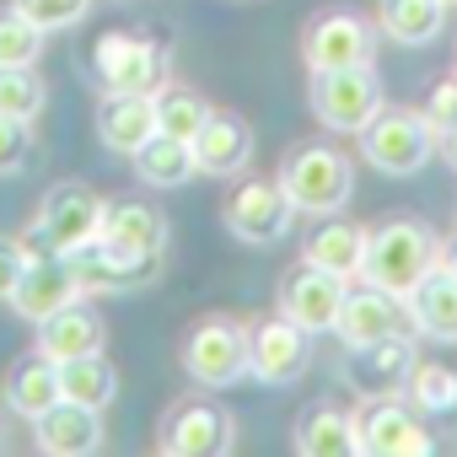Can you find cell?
<instances>
[{
  "label": "cell",
  "instance_id": "1",
  "mask_svg": "<svg viewBox=\"0 0 457 457\" xmlns=\"http://www.w3.org/2000/svg\"><path fill=\"white\" fill-rule=\"evenodd\" d=\"M430 270H441V243L425 220H387L382 232L366 237V264H361L366 286H382L409 302Z\"/></svg>",
  "mask_w": 457,
  "mask_h": 457
},
{
  "label": "cell",
  "instance_id": "2",
  "mask_svg": "<svg viewBox=\"0 0 457 457\" xmlns=\"http://www.w3.org/2000/svg\"><path fill=\"white\" fill-rule=\"evenodd\" d=\"M280 188H286V199H291L296 210H307V215H334V210L350 204L355 172H350V162H345L334 145H302V151L286 156Z\"/></svg>",
  "mask_w": 457,
  "mask_h": 457
},
{
  "label": "cell",
  "instance_id": "3",
  "mask_svg": "<svg viewBox=\"0 0 457 457\" xmlns=\"http://www.w3.org/2000/svg\"><path fill=\"white\" fill-rule=\"evenodd\" d=\"M312 113L323 129H339V135H361L377 113H382V81L371 76V65L361 71H312Z\"/></svg>",
  "mask_w": 457,
  "mask_h": 457
},
{
  "label": "cell",
  "instance_id": "4",
  "mask_svg": "<svg viewBox=\"0 0 457 457\" xmlns=\"http://www.w3.org/2000/svg\"><path fill=\"white\" fill-rule=\"evenodd\" d=\"M92 71H97V81L108 92H145V97H156L167 87L162 44L135 38V33H103L97 49H92Z\"/></svg>",
  "mask_w": 457,
  "mask_h": 457
},
{
  "label": "cell",
  "instance_id": "5",
  "mask_svg": "<svg viewBox=\"0 0 457 457\" xmlns=\"http://www.w3.org/2000/svg\"><path fill=\"white\" fill-rule=\"evenodd\" d=\"M436 129L425 124V119H414V113H377L366 129H361V151H366V162L377 167V172H387V178H409V172H420L430 156H436Z\"/></svg>",
  "mask_w": 457,
  "mask_h": 457
},
{
  "label": "cell",
  "instance_id": "6",
  "mask_svg": "<svg viewBox=\"0 0 457 457\" xmlns=\"http://www.w3.org/2000/svg\"><path fill=\"white\" fill-rule=\"evenodd\" d=\"M103 199L92 194V188H81V183H60V188H49V199H44V210H38V243L49 248V253H81L87 243H97V232H103Z\"/></svg>",
  "mask_w": 457,
  "mask_h": 457
},
{
  "label": "cell",
  "instance_id": "7",
  "mask_svg": "<svg viewBox=\"0 0 457 457\" xmlns=\"http://www.w3.org/2000/svg\"><path fill=\"white\" fill-rule=\"evenodd\" d=\"M183 371L199 382V387H232L248 377V334L226 318H210L188 334L183 345Z\"/></svg>",
  "mask_w": 457,
  "mask_h": 457
},
{
  "label": "cell",
  "instance_id": "8",
  "mask_svg": "<svg viewBox=\"0 0 457 457\" xmlns=\"http://www.w3.org/2000/svg\"><path fill=\"white\" fill-rule=\"evenodd\" d=\"M339 377H345V387L355 398H403V387L414 377V334L377 339V345H355Z\"/></svg>",
  "mask_w": 457,
  "mask_h": 457
},
{
  "label": "cell",
  "instance_id": "9",
  "mask_svg": "<svg viewBox=\"0 0 457 457\" xmlns=\"http://www.w3.org/2000/svg\"><path fill=\"white\" fill-rule=\"evenodd\" d=\"M334 334L355 350V345H377V339H398V334H414V312L403 296L382 291V286H361V291H345V307L334 318Z\"/></svg>",
  "mask_w": 457,
  "mask_h": 457
},
{
  "label": "cell",
  "instance_id": "10",
  "mask_svg": "<svg viewBox=\"0 0 457 457\" xmlns=\"http://www.w3.org/2000/svg\"><path fill=\"white\" fill-rule=\"evenodd\" d=\"M220 215H226V226H232V237L270 248V243H280L291 232L296 204L286 199L280 183H237L232 194H226V210Z\"/></svg>",
  "mask_w": 457,
  "mask_h": 457
},
{
  "label": "cell",
  "instance_id": "11",
  "mask_svg": "<svg viewBox=\"0 0 457 457\" xmlns=\"http://www.w3.org/2000/svg\"><path fill=\"white\" fill-rule=\"evenodd\" d=\"M307 328L291 323L286 312L280 318H264L248 328V377H259L264 387H286L307 371Z\"/></svg>",
  "mask_w": 457,
  "mask_h": 457
},
{
  "label": "cell",
  "instance_id": "12",
  "mask_svg": "<svg viewBox=\"0 0 457 457\" xmlns=\"http://www.w3.org/2000/svg\"><path fill=\"white\" fill-rule=\"evenodd\" d=\"M355 436L366 457H425L436 452V436L398 403V398H366V409L355 414Z\"/></svg>",
  "mask_w": 457,
  "mask_h": 457
},
{
  "label": "cell",
  "instance_id": "13",
  "mask_svg": "<svg viewBox=\"0 0 457 457\" xmlns=\"http://www.w3.org/2000/svg\"><path fill=\"white\" fill-rule=\"evenodd\" d=\"M167 457H220L232 452V414L220 403H178L167 420H162V441H156Z\"/></svg>",
  "mask_w": 457,
  "mask_h": 457
},
{
  "label": "cell",
  "instance_id": "14",
  "mask_svg": "<svg viewBox=\"0 0 457 457\" xmlns=\"http://www.w3.org/2000/svg\"><path fill=\"white\" fill-rule=\"evenodd\" d=\"M97 243H103L113 259H124V264H156L162 248H167V220H162L151 204L124 199V204H108V210H103Z\"/></svg>",
  "mask_w": 457,
  "mask_h": 457
},
{
  "label": "cell",
  "instance_id": "15",
  "mask_svg": "<svg viewBox=\"0 0 457 457\" xmlns=\"http://www.w3.org/2000/svg\"><path fill=\"white\" fill-rule=\"evenodd\" d=\"M71 302H81V280H76L71 259H65V253H49V248H44V253L33 248L28 275H22V286H17V296H12L17 318L44 323L49 312H60V307H71Z\"/></svg>",
  "mask_w": 457,
  "mask_h": 457
},
{
  "label": "cell",
  "instance_id": "16",
  "mask_svg": "<svg viewBox=\"0 0 457 457\" xmlns=\"http://www.w3.org/2000/svg\"><path fill=\"white\" fill-rule=\"evenodd\" d=\"M302 54L312 71H361V65H371V28L350 12H328L307 28Z\"/></svg>",
  "mask_w": 457,
  "mask_h": 457
},
{
  "label": "cell",
  "instance_id": "17",
  "mask_svg": "<svg viewBox=\"0 0 457 457\" xmlns=\"http://www.w3.org/2000/svg\"><path fill=\"white\" fill-rule=\"evenodd\" d=\"M339 307H345V280L328 275V270L302 264V270L280 286V312H286L291 323H302L307 334H334Z\"/></svg>",
  "mask_w": 457,
  "mask_h": 457
},
{
  "label": "cell",
  "instance_id": "18",
  "mask_svg": "<svg viewBox=\"0 0 457 457\" xmlns=\"http://www.w3.org/2000/svg\"><path fill=\"white\" fill-rule=\"evenodd\" d=\"M188 145H194V167L210 178H237L253 162V129L232 113H210Z\"/></svg>",
  "mask_w": 457,
  "mask_h": 457
},
{
  "label": "cell",
  "instance_id": "19",
  "mask_svg": "<svg viewBox=\"0 0 457 457\" xmlns=\"http://www.w3.org/2000/svg\"><path fill=\"white\" fill-rule=\"evenodd\" d=\"M33 441H38V452H49V457H87V452L103 446V420H97V409L60 398L54 409H44V414L33 420Z\"/></svg>",
  "mask_w": 457,
  "mask_h": 457
},
{
  "label": "cell",
  "instance_id": "20",
  "mask_svg": "<svg viewBox=\"0 0 457 457\" xmlns=\"http://www.w3.org/2000/svg\"><path fill=\"white\" fill-rule=\"evenodd\" d=\"M156 135V97L145 92H108L97 108V140L119 156H135Z\"/></svg>",
  "mask_w": 457,
  "mask_h": 457
},
{
  "label": "cell",
  "instance_id": "21",
  "mask_svg": "<svg viewBox=\"0 0 457 457\" xmlns=\"http://www.w3.org/2000/svg\"><path fill=\"white\" fill-rule=\"evenodd\" d=\"M38 350H44L49 361L92 355V350H103V318H97L92 307L71 302V307H60V312H49V318L38 323Z\"/></svg>",
  "mask_w": 457,
  "mask_h": 457
},
{
  "label": "cell",
  "instance_id": "22",
  "mask_svg": "<svg viewBox=\"0 0 457 457\" xmlns=\"http://www.w3.org/2000/svg\"><path fill=\"white\" fill-rule=\"evenodd\" d=\"M302 259L312 270H328L339 280H355L361 264H366V232H361V226H350V220H328V226H318V232L307 237Z\"/></svg>",
  "mask_w": 457,
  "mask_h": 457
},
{
  "label": "cell",
  "instance_id": "23",
  "mask_svg": "<svg viewBox=\"0 0 457 457\" xmlns=\"http://www.w3.org/2000/svg\"><path fill=\"white\" fill-rule=\"evenodd\" d=\"M65 393H60V361H49L44 350L17 361L12 377H6V403L22 414V420H38L44 409H54Z\"/></svg>",
  "mask_w": 457,
  "mask_h": 457
},
{
  "label": "cell",
  "instance_id": "24",
  "mask_svg": "<svg viewBox=\"0 0 457 457\" xmlns=\"http://www.w3.org/2000/svg\"><path fill=\"white\" fill-rule=\"evenodd\" d=\"M377 28L403 44V49H420V44H436L441 28H446V6L441 0H377Z\"/></svg>",
  "mask_w": 457,
  "mask_h": 457
},
{
  "label": "cell",
  "instance_id": "25",
  "mask_svg": "<svg viewBox=\"0 0 457 457\" xmlns=\"http://www.w3.org/2000/svg\"><path fill=\"white\" fill-rule=\"evenodd\" d=\"M409 312H414V334L457 345V280L446 270H430L420 280V291L409 296Z\"/></svg>",
  "mask_w": 457,
  "mask_h": 457
},
{
  "label": "cell",
  "instance_id": "26",
  "mask_svg": "<svg viewBox=\"0 0 457 457\" xmlns=\"http://www.w3.org/2000/svg\"><path fill=\"white\" fill-rule=\"evenodd\" d=\"M71 270L81 280V296H108V291L119 296V291H135L151 280V264H124L103 243H87L81 253H71Z\"/></svg>",
  "mask_w": 457,
  "mask_h": 457
},
{
  "label": "cell",
  "instance_id": "27",
  "mask_svg": "<svg viewBox=\"0 0 457 457\" xmlns=\"http://www.w3.org/2000/svg\"><path fill=\"white\" fill-rule=\"evenodd\" d=\"M296 452L302 457H355L361 452V436H355V420L345 409H307L302 425H296Z\"/></svg>",
  "mask_w": 457,
  "mask_h": 457
},
{
  "label": "cell",
  "instance_id": "28",
  "mask_svg": "<svg viewBox=\"0 0 457 457\" xmlns=\"http://www.w3.org/2000/svg\"><path fill=\"white\" fill-rule=\"evenodd\" d=\"M60 393H65L71 403L108 409V403L119 398V371H113V361H108L103 350H92V355H71V361H60Z\"/></svg>",
  "mask_w": 457,
  "mask_h": 457
},
{
  "label": "cell",
  "instance_id": "29",
  "mask_svg": "<svg viewBox=\"0 0 457 457\" xmlns=\"http://www.w3.org/2000/svg\"><path fill=\"white\" fill-rule=\"evenodd\" d=\"M135 172H140V183H151V188H178V183H188L199 167H194V145L188 140H178V135H151L135 156Z\"/></svg>",
  "mask_w": 457,
  "mask_h": 457
},
{
  "label": "cell",
  "instance_id": "30",
  "mask_svg": "<svg viewBox=\"0 0 457 457\" xmlns=\"http://www.w3.org/2000/svg\"><path fill=\"white\" fill-rule=\"evenodd\" d=\"M44 103H49V87H44V76H38L33 65L0 71V113H6V119L33 124V119L44 113Z\"/></svg>",
  "mask_w": 457,
  "mask_h": 457
},
{
  "label": "cell",
  "instance_id": "31",
  "mask_svg": "<svg viewBox=\"0 0 457 457\" xmlns=\"http://www.w3.org/2000/svg\"><path fill=\"white\" fill-rule=\"evenodd\" d=\"M204 119H210V108H204L199 92H183V87H162V92H156V129H162V135L194 140Z\"/></svg>",
  "mask_w": 457,
  "mask_h": 457
},
{
  "label": "cell",
  "instance_id": "32",
  "mask_svg": "<svg viewBox=\"0 0 457 457\" xmlns=\"http://www.w3.org/2000/svg\"><path fill=\"white\" fill-rule=\"evenodd\" d=\"M403 398H414V409H425V414H452L457 409V371L441 361H425V366H414Z\"/></svg>",
  "mask_w": 457,
  "mask_h": 457
},
{
  "label": "cell",
  "instance_id": "33",
  "mask_svg": "<svg viewBox=\"0 0 457 457\" xmlns=\"http://www.w3.org/2000/svg\"><path fill=\"white\" fill-rule=\"evenodd\" d=\"M38 54H44V33L22 12H0V71L38 65Z\"/></svg>",
  "mask_w": 457,
  "mask_h": 457
},
{
  "label": "cell",
  "instance_id": "34",
  "mask_svg": "<svg viewBox=\"0 0 457 457\" xmlns=\"http://www.w3.org/2000/svg\"><path fill=\"white\" fill-rule=\"evenodd\" d=\"M12 12H22L44 38L60 33V28H76L87 12H92V0H12Z\"/></svg>",
  "mask_w": 457,
  "mask_h": 457
},
{
  "label": "cell",
  "instance_id": "35",
  "mask_svg": "<svg viewBox=\"0 0 457 457\" xmlns=\"http://www.w3.org/2000/svg\"><path fill=\"white\" fill-rule=\"evenodd\" d=\"M28 156H33V135H28V124L0 113V178H17V172L28 167Z\"/></svg>",
  "mask_w": 457,
  "mask_h": 457
},
{
  "label": "cell",
  "instance_id": "36",
  "mask_svg": "<svg viewBox=\"0 0 457 457\" xmlns=\"http://www.w3.org/2000/svg\"><path fill=\"white\" fill-rule=\"evenodd\" d=\"M430 129H436V140L446 135V129H457V76H441L436 87H430V97H425V113H420Z\"/></svg>",
  "mask_w": 457,
  "mask_h": 457
},
{
  "label": "cell",
  "instance_id": "37",
  "mask_svg": "<svg viewBox=\"0 0 457 457\" xmlns=\"http://www.w3.org/2000/svg\"><path fill=\"white\" fill-rule=\"evenodd\" d=\"M28 259H33L28 243L0 237V302H12V296H17V286H22V275H28Z\"/></svg>",
  "mask_w": 457,
  "mask_h": 457
},
{
  "label": "cell",
  "instance_id": "38",
  "mask_svg": "<svg viewBox=\"0 0 457 457\" xmlns=\"http://www.w3.org/2000/svg\"><path fill=\"white\" fill-rule=\"evenodd\" d=\"M441 156H446V162H452V172H457V129H446V135H441Z\"/></svg>",
  "mask_w": 457,
  "mask_h": 457
},
{
  "label": "cell",
  "instance_id": "39",
  "mask_svg": "<svg viewBox=\"0 0 457 457\" xmlns=\"http://www.w3.org/2000/svg\"><path fill=\"white\" fill-rule=\"evenodd\" d=\"M441 270H446V275H452V280H457V243H452V248H446V253H441Z\"/></svg>",
  "mask_w": 457,
  "mask_h": 457
},
{
  "label": "cell",
  "instance_id": "40",
  "mask_svg": "<svg viewBox=\"0 0 457 457\" xmlns=\"http://www.w3.org/2000/svg\"><path fill=\"white\" fill-rule=\"evenodd\" d=\"M441 6H446V12H457V0H441Z\"/></svg>",
  "mask_w": 457,
  "mask_h": 457
}]
</instances>
